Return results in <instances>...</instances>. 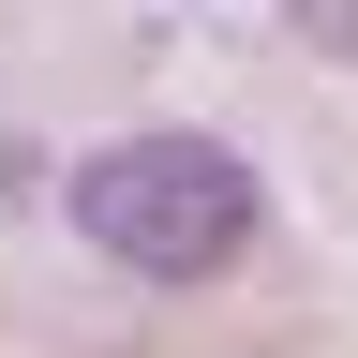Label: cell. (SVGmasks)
<instances>
[{
  "mask_svg": "<svg viewBox=\"0 0 358 358\" xmlns=\"http://www.w3.org/2000/svg\"><path fill=\"white\" fill-rule=\"evenodd\" d=\"M75 239L134 284H209L254 239V164L209 150V134H120V150L75 164Z\"/></svg>",
  "mask_w": 358,
  "mask_h": 358,
  "instance_id": "cell-1",
  "label": "cell"
},
{
  "mask_svg": "<svg viewBox=\"0 0 358 358\" xmlns=\"http://www.w3.org/2000/svg\"><path fill=\"white\" fill-rule=\"evenodd\" d=\"M313 45H343V60H358V15H313Z\"/></svg>",
  "mask_w": 358,
  "mask_h": 358,
  "instance_id": "cell-2",
  "label": "cell"
}]
</instances>
